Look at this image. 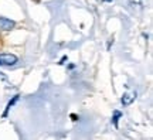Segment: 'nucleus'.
Returning a JSON list of instances; mask_svg holds the SVG:
<instances>
[{"instance_id": "5", "label": "nucleus", "mask_w": 153, "mask_h": 140, "mask_svg": "<svg viewBox=\"0 0 153 140\" xmlns=\"http://www.w3.org/2000/svg\"><path fill=\"white\" fill-rule=\"evenodd\" d=\"M120 116H122V115H120V112H115V116L112 118V120H114V124H115V126H118V120H119Z\"/></svg>"}, {"instance_id": "4", "label": "nucleus", "mask_w": 153, "mask_h": 140, "mask_svg": "<svg viewBox=\"0 0 153 140\" xmlns=\"http://www.w3.org/2000/svg\"><path fill=\"white\" fill-rule=\"evenodd\" d=\"M17 99H19V96H17V95H16V96L13 98V99H11L10 102L7 103V108H6V112H4V116H6V115H7V112H9V110H10V108H11V106H13V105H14V103H16V101H17Z\"/></svg>"}, {"instance_id": "3", "label": "nucleus", "mask_w": 153, "mask_h": 140, "mask_svg": "<svg viewBox=\"0 0 153 140\" xmlns=\"http://www.w3.org/2000/svg\"><path fill=\"white\" fill-rule=\"evenodd\" d=\"M136 99V92L135 91H131V92H126L125 95H123V98H122V105H131L133 101Z\"/></svg>"}, {"instance_id": "6", "label": "nucleus", "mask_w": 153, "mask_h": 140, "mask_svg": "<svg viewBox=\"0 0 153 140\" xmlns=\"http://www.w3.org/2000/svg\"><path fill=\"white\" fill-rule=\"evenodd\" d=\"M129 1H131V3H135V4H139L142 0H129Z\"/></svg>"}, {"instance_id": "2", "label": "nucleus", "mask_w": 153, "mask_h": 140, "mask_svg": "<svg viewBox=\"0 0 153 140\" xmlns=\"http://www.w3.org/2000/svg\"><path fill=\"white\" fill-rule=\"evenodd\" d=\"M13 27H14V21H13V20L6 19V17H1V19H0V30L7 31V30H11Z\"/></svg>"}, {"instance_id": "1", "label": "nucleus", "mask_w": 153, "mask_h": 140, "mask_svg": "<svg viewBox=\"0 0 153 140\" xmlns=\"http://www.w3.org/2000/svg\"><path fill=\"white\" fill-rule=\"evenodd\" d=\"M17 62V57L13 54H0V64L1 65H14Z\"/></svg>"}]
</instances>
